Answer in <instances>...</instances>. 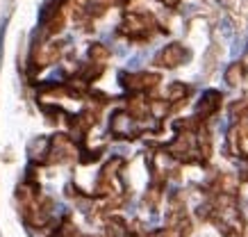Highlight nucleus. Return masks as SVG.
<instances>
[{
  "instance_id": "f257e3e1",
  "label": "nucleus",
  "mask_w": 248,
  "mask_h": 237,
  "mask_svg": "<svg viewBox=\"0 0 248 237\" xmlns=\"http://www.w3.org/2000/svg\"><path fill=\"white\" fill-rule=\"evenodd\" d=\"M221 32H223L226 37H232V21H230V18H223V21H221Z\"/></svg>"
}]
</instances>
